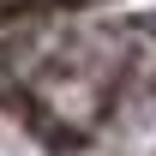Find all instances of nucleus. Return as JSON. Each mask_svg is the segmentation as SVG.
<instances>
[{
	"instance_id": "obj_1",
	"label": "nucleus",
	"mask_w": 156,
	"mask_h": 156,
	"mask_svg": "<svg viewBox=\"0 0 156 156\" xmlns=\"http://www.w3.org/2000/svg\"><path fill=\"white\" fill-rule=\"evenodd\" d=\"M0 156H156V18L0 42Z\"/></svg>"
}]
</instances>
